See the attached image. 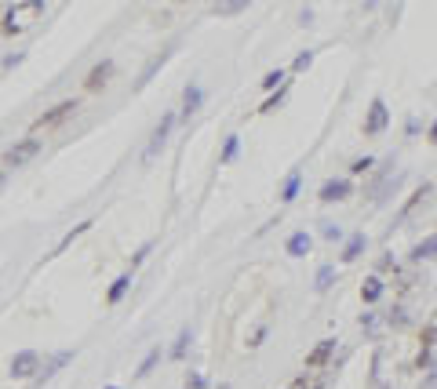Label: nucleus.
<instances>
[{"label": "nucleus", "instance_id": "obj_18", "mask_svg": "<svg viewBox=\"0 0 437 389\" xmlns=\"http://www.w3.org/2000/svg\"><path fill=\"white\" fill-rule=\"evenodd\" d=\"M383 288H387V284H383L379 277H368V280L361 284V302H365V306H376L379 298H383Z\"/></svg>", "mask_w": 437, "mask_h": 389}, {"label": "nucleus", "instance_id": "obj_5", "mask_svg": "<svg viewBox=\"0 0 437 389\" xmlns=\"http://www.w3.org/2000/svg\"><path fill=\"white\" fill-rule=\"evenodd\" d=\"M172 127H175V113H164L161 116V124L153 127V135H150V146H146V153H143V160L150 164L157 153L164 149V142H168V135H172Z\"/></svg>", "mask_w": 437, "mask_h": 389}, {"label": "nucleus", "instance_id": "obj_45", "mask_svg": "<svg viewBox=\"0 0 437 389\" xmlns=\"http://www.w3.org/2000/svg\"><path fill=\"white\" fill-rule=\"evenodd\" d=\"M106 389H121V386H106Z\"/></svg>", "mask_w": 437, "mask_h": 389}, {"label": "nucleus", "instance_id": "obj_36", "mask_svg": "<svg viewBox=\"0 0 437 389\" xmlns=\"http://www.w3.org/2000/svg\"><path fill=\"white\" fill-rule=\"evenodd\" d=\"M22 59H26V51H15V55H8V59H4V73H11L15 66H22Z\"/></svg>", "mask_w": 437, "mask_h": 389}, {"label": "nucleus", "instance_id": "obj_2", "mask_svg": "<svg viewBox=\"0 0 437 389\" xmlns=\"http://www.w3.org/2000/svg\"><path fill=\"white\" fill-rule=\"evenodd\" d=\"M77 109H81V102H77V98H66V102H59V106H51L48 113L37 116L33 127H37V132H41V127H55V124H62V120H70Z\"/></svg>", "mask_w": 437, "mask_h": 389}, {"label": "nucleus", "instance_id": "obj_41", "mask_svg": "<svg viewBox=\"0 0 437 389\" xmlns=\"http://www.w3.org/2000/svg\"><path fill=\"white\" fill-rule=\"evenodd\" d=\"M434 386H437V368H430V371H427V382H423L419 389H434Z\"/></svg>", "mask_w": 437, "mask_h": 389}, {"label": "nucleus", "instance_id": "obj_43", "mask_svg": "<svg viewBox=\"0 0 437 389\" xmlns=\"http://www.w3.org/2000/svg\"><path fill=\"white\" fill-rule=\"evenodd\" d=\"M427 135H430V142H434V146H437V120L430 124V132H427Z\"/></svg>", "mask_w": 437, "mask_h": 389}, {"label": "nucleus", "instance_id": "obj_34", "mask_svg": "<svg viewBox=\"0 0 437 389\" xmlns=\"http://www.w3.org/2000/svg\"><path fill=\"white\" fill-rule=\"evenodd\" d=\"M368 167H376V157H357V160L350 164V175H365Z\"/></svg>", "mask_w": 437, "mask_h": 389}, {"label": "nucleus", "instance_id": "obj_27", "mask_svg": "<svg viewBox=\"0 0 437 389\" xmlns=\"http://www.w3.org/2000/svg\"><path fill=\"white\" fill-rule=\"evenodd\" d=\"M285 84H288V81H285V70H270V73L263 76V87H266L270 95H274L277 87H285Z\"/></svg>", "mask_w": 437, "mask_h": 389}, {"label": "nucleus", "instance_id": "obj_38", "mask_svg": "<svg viewBox=\"0 0 437 389\" xmlns=\"http://www.w3.org/2000/svg\"><path fill=\"white\" fill-rule=\"evenodd\" d=\"M263 339H266V324H259V328H255V335H252V342H248V346H252V349H259Z\"/></svg>", "mask_w": 437, "mask_h": 389}, {"label": "nucleus", "instance_id": "obj_39", "mask_svg": "<svg viewBox=\"0 0 437 389\" xmlns=\"http://www.w3.org/2000/svg\"><path fill=\"white\" fill-rule=\"evenodd\" d=\"M379 364H383V353H372V382H379Z\"/></svg>", "mask_w": 437, "mask_h": 389}, {"label": "nucleus", "instance_id": "obj_10", "mask_svg": "<svg viewBox=\"0 0 437 389\" xmlns=\"http://www.w3.org/2000/svg\"><path fill=\"white\" fill-rule=\"evenodd\" d=\"M427 193H430V182H423L416 193H412V197H408L405 200V207H401V211H397V218H394V226H405L408 222V218H412V211H416V207L423 204V200H427Z\"/></svg>", "mask_w": 437, "mask_h": 389}, {"label": "nucleus", "instance_id": "obj_15", "mask_svg": "<svg viewBox=\"0 0 437 389\" xmlns=\"http://www.w3.org/2000/svg\"><path fill=\"white\" fill-rule=\"evenodd\" d=\"M368 248V237L365 233H350V237H346V244H343V262H357V258H361V251Z\"/></svg>", "mask_w": 437, "mask_h": 389}, {"label": "nucleus", "instance_id": "obj_13", "mask_svg": "<svg viewBox=\"0 0 437 389\" xmlns=\"http://www.w3.org/2000/svg\"><path fill=\"white\" fill-rule=\"evenodd\" d=\"M357 324H361V331L368 335V339H379L383 328H387V313H376V309H368V313L357 317Z\"/></svg>", "mask_w": 437, "mask_h": 389}, {"label": "nucleus", "instance_id": "obj_37", "mask_svg": "<svg viewBox=\"0 0 437 389\" xmlns=\"http://www.w3.org/2000/svg\"><path fill=\"white\" fill-rule=\"evenodd\" d=\"M379 273H397V262H394V255H383V258H379Z\"/></svg>", "mask_w": 437, "mask_h": 389}, {"label": "nucleus", "instance_id": "obj_3", "mask_svg": "<svg viewBox=\"0 0 437 389\" xmlns=\"http://www.w3.org/2000/svg\"><path fill=\"white\" fill-rule=\"evenodd\" d=\"M37 153H41V138H22L4 153V167H22V164H30Z\"/></svg>", "mask_w": 437, "mask_h": 389}, {"label": "nucleus", "instance_id": "obj_22", "mask_svg": "<svg viewBox=\"0 0 437 389\" xmlns=\"http://www.w3.org/2000/svg\"><path fill=\"white\" fill-rule=\"evenodd\" d=\"M237 149H241V135H226L223 138V149H218V167H226L230 160H234Z\"/></svg>", "mask_w": 437, "mask_h": 389}, {"label": "nucleus", "instance_id": "obj_44", "mask_svg": "<svg viewBox=\"0 0 437 389\" xmlns=\"http://www.w3.org/2000/svg\"><path fill=\"white\" fill-rule=\"evenodd\" d=\"M218 389H230V386H226V382H218Z\"/></svg>", "mask_w": 437, "mask_h": 389}, {"label": "nucleus", "instance_id": "obj_11", "mask_svg": "<svg viewBox=\"0 0 437 389\" xmlns=\"http://www.w3.org/2000/svg\"><path fill=\"white\" fill-rule=\"evenodd\" d=\"M110 76H113V59H102L99 66H95L92 73H88L84 87H88V92H99V87H106V81H110Z\"/></svg>", "mask_w": 437, "mask_h": 389}, {"label": "nucleus", "instance_id": "obj_4", "mask_svg": "<svg viewBox=\"0 0 437 389\" xmlns=\"http://www.w3.org/2000/svg\"><path fill=\"white\" fill-rule=\"evenodd\" d=\"M390 124V109L383 98H372L368 102V113H365V135H383Z\"/></svg>", "mask_w": 437, "mask_h": 389}, {"label": "nucleus", "instance_id": "obj_28", "mask_svg": "<svg viewBox=\"0 0 437 389\" xmlns=\"http://www.w3.org/2000/svg\"><path fill=\"white\" fill-rule=\"evenodd\" d=\"M285 98H288V84H285V87H277V92L270 95V98L263 102V106H259V113H274V109H277V106H281V102H285Z\"/></svg>", "mask_w": 437, "mask_h": 389}, {"label": "nucleus", "instance_id": "obj_30", "mask_svg": "<svg viewBox=\"0 0 437 389\" xmlns=\"http://www.w3.org/2000/svg\"><path fill=\"white\" fill-rule=\"evenodd\" d=\"M244 8H248L244 0H230V4H215L212 11H215V15H237V11H244Z\"/></svg>", "mask_w": 437, "mask_h": 389}, {"label": "nucleus", "instance_id": "obj_7", "mask_svg": "<svg viewBox=\"0 0 437 389\" xmlns=\"http://www.w3.org/2000/svg\"><path fill=\"white\" fill-rule=\"evenodd\" d=\"M70 360H73V349H59V353H51V357L44 360V368L37 371V379H33V382H37V386H44V382L51 379V375H55L59 368H66Z\"/></svg>", "mask_w": 437, "mask_h": 389}, {"label": "nucleus", "instance_id": "obj_31", "mask_svg": "<svg viewBox=\"0 0 437 389\" xmlns=\"http://www.w3.org/2000/svg\"><path fill=\"white\" fill-rule=\"evenodd\" d=\"M310 66H314V51H299V55H295V62H292L295 73H303V70H310Z\"/></svg>", "mask_w": 437, "mask_h": 389}, {"label": "nucleus", "instance_id": "obj_1", "mask_svg": "<svg viewBox=\"0 0 437 389\" xmlns=\"http://www.w3.org/2000/svg\"><path fill=\"white\" fill-rule=\"evenodd\" d=\"M33 371H41V357H37L33 349H19V353L11 357V364H8L11 379H37Z\"/></svg>", "mask_w": 437, "mask_h": 389}, {"label": "nucleus", "instance_id": "obj_14", "mask_svg": "<svg viewBox=\"0 0 437 389\" xmlns=\"http://www.w3.org/2000/svg\"><path fill=\"white\" fill-rule=\"evenodd\" d=\"M201 102H204V92H201V84L197 81H190L186 87H183V116L190 120L197 109H201Z\"/></svg>", "mask_w": 437, "mask_h": 389}, {"label": "nucleus", "instance_id": "obj_32", "mask_svg": "<svg viewBox=\"0 0 437 389\" xmlns=\"http://www.w3.org/2000/svg\"><path fill=\"white\" fill-rule=\"evenodd\" d=\"M317 226H321V237L325 240H343V229L336 222H317Z\"/></svg>", "mask_w": 437, "mask_h": 389}, {"label": "nucleus", "instance_id": "obj_35", "mask_svg": "<svg viewBox=\"0 0 437 389\" xmlns=\"http://www.w3.org/2000/svg\"><path fill=\"white\" fill-rule=\"evenodd\" d=\"M186 389H208V379H204L201 371H190L186 375Z\"/></svg>", "mask_w": 437, "mask_h": 389}, {"label": "nucleus", "instance_id": "obj_42", "mask_svg": "<svg viewBox=\"0 0 437 389\" xmlns=\"http://www.w3.org/2000/svg\"><path fill=\"white\" fill-rule=\"evenodd\" d=\"M299 22L310 25V22H314V8H303V11H299Z\"/></svg>", "mask_w": 437, "mask_h": 389}, {"label": "nucleus", "instance_id": "obj_23", "mask_svg": "<svg viewBox=\"0 0 437 389\" xmlns=\"http://www.w3.org/2000/svg\"><path fill=\"white\" fill-rule=\"evenodd\" d=\"M92 226H95V222H92V218H88V222H81V226H73V229L66 233V237H62V240L55 244V251H51V255H62V251H66V248H70V244H73L77 237H81V233H88V229H92Z\"/></svg>", "mask_w": 437, "mask_h": 389}, {"label": "nucleus", "instance_id": "obj_17", "mask_svg": "<svg viewBox=\"0 0 437 389\" xmlns=\"http://www.w3.org/2000/svg\"><path fill=\"white\" fill-rule=\"evenodd\" d=\"M408 258H412V262H427V258H437V233H430L427 240H419Z\"/></svg>", "mask_w": 437, "mask_h": 389}, {"label": "nucleus", "instance_id": "obj_25", "mask_svg": "<svg viewBox=\"0 0 437 389\" xmlns=\"http://www.w3.org/2000/svg\"><path fill=\"white\" fill-rule=\"evenodd\" d=\"M22 11H26V4H22V8H8V11H4V33H8V36H11V33H19L22 25H26V22H22Z\"/></svg>", "mask_w": 437, "mask_h": 389}, {"label": "nucleus", "instance_id": "obj_20", "mask_svg": "<svg viewBox=\"0 0 437 389\" xmlns=\"http://www.w3.org/2000/svg\"><path fill=\"white\" fill-rule=\"evenodd\" d=\"M408 324H412V317H408V309H405V306L387 309V328H390V331H405Z\"/></svg>", "mask_w": 437, "mask_h": 389}, {"label": "nucleus", "instance_id": "obj_6", "mask_svg": "<svg viewBox=\"0 0 437 389\" xmlns=\"http://www.w3.org/2000/svg\"><path fill=\"white\" fill-rule=\"evenodd\" d=\"M354 193V186H350V178H325L321 182V189H317V200L321 204H339V200H346Z\"/></svg>", "mask_w": 437, "mask_h": 389}, {"label": "nucleus", "instance_id": "obj_26", "mask_svg": "<svg viewBox=\"0 0 437 389\" xmlns=\"http://www.w3.org/2000/svg\"><path fill=\"white\" fill-rule=\"evenodd\" d=\"M161 357H164V353H161V346H153V349H150V353L143 357V364H139V371H135V379H146V375H150L153 368H157V364H161Z\"/></svg>", "mask_w": 437, "mask_h": 389}, {"label": "nucleus", "instance_id": "obj_24", "mask_svg": "<svg viewBox=\"0 0 437 389\" xmlns=\"http://www.w3.org/2000/svg\"><path fill=\"white\" fill-rule=\"evenodd\" d=\"M190 342H194V331L183 328V331H179V339H175V346L168 349V357H172V360H183V357H186V349H190Z\"/></svg>", "mask_w": 437, "mask_h": 389}, {"label": "nucleus", "instance_id": "obj_12", "mask_svg": "<svg viewBox=\"0 0 437 389\" xmlns=\"http://www.w3.org/2000/svg\"><path fill=\"white\" fill-rule=\"evenodd\" d=\"M310 248H314V237H310L306 229L292 233V237H288V244H285V251H288L292 258H306V255H310Z\"/></svg>", "mask_w": 437, "mask_h": 389}, {"label": "nucleus", "instance_id": "obj_40", "mask_svg": "<svg viewBox=\"0 0 437 389\" xmlns=\"http://www.w3.org/2000/svg\"><path fill=\"white\" fill-rule=\"evenodd\" d=\"M288 389H314V386H310V375H299V379H295Z\"/></svg>", "mask_w": 437, "mask_h": 389}, {"label": "nucleus", "instance_id": "obj_29", "mask_svg": "<svg viewBox=\"0 0 437 389\" xmlns=\"http://www.w3.org/2000/svg\"><path fill=\"white\" fill-rule=\"evenodd\" d=\"M434 346H437V324H427L419 335V349H434Z\"/></svg>", "mask_w": 437, "mask_h": 389}, {"label": "nucleus", "instance_id": "obj_33", "mask_svg": "<svg viewBox=\"0 0 437 389\" xmlns=\"http://www.w3.org/2000/svg\"><path fill=\"white\" fill-rule=\"evenodd\" d=\"M150 251H153V240H146V244H143V248H139V251L132 255V266H128V273H132V269H135V266H143Z\"/></svg>", "mask_w": 437, "mask_h": 389}, {"label": "nucleus", "instance_id": "obj_16", "mask_svg": "<svg viewBox=\"0 0 437 389\" xmlns=\"http://www.w3.org/2000/svg\"><path fill=\"white\" fill-rule=\"evenodd\" d=\"M299 186H303V171H299V167H292L288 178H285V186H281V193H277L281 204H292L295 197H299Z\"/></svg>", "mask_w": 437, "mask_h": 389}, {"label": "nucleus", "instance_id": "obj_19", "mask_svg": "<svg viewBox=\"0 0 437 389\" xmlns=\"http://www.w3.org/2000/svg\"><path fill=\"white\" fill-rule=\"evenodd\" d=\"M128 288H132V273H121L117 280L110 284V291H106V302H110V306H117L121 298L128 295Z\"/></svg>", "mask_w": 437, "mask_h": 389}, {"label": "nucleus", "instance_id": "obj_9", "mask_svg": "<svg viewBox=\"0 0 437 389\" xmlns=\"http://www.w3.org/2000/svg\"><path fill=\"white\" fill-rule=\"evenodd\" d=\"M168 59H172V48H164V51H161V55H153V59L146 62V70H143V73H139V81H135V92H143V87H146V84L153 81V76H157V73H161V66H164V62H168Z\"/></svg>", "mask_w": 437, "mask_h": 389}, {"label": "nucleus", "instance_id": "obj_8", "mask_svg": "<svg viewBox=\"0 0 437 389\" xmlns=\"http://www.w3.org/2000/svg\"><path fill=\"white\" fill-rule=\"evenodd\" d=\"M332 353H336V339H321L310 353H306V368L310 371H317V368H325L328 360H332Z\"/></svg>", "mask_w": 437, "mask_h": 389}, {"label": "nucleus", "instance_id": "obj_21", "mask_svg": "<svg viewBox=\"0 0 437 389\" xmlns=\"http://www.w3.org/2000/svg\"><path fill=\"white\" fill-rule=\"evenodd\" d=\"M332 284H336V266H321L314 277V291L325 295V291H332Z\"/></svg>", "mask_w": 437, "mask_h": 389}]
</instances>
